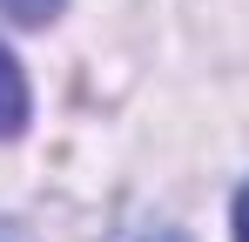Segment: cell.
I'll return each instance as SVG.
<instances>
[{"label":"cell","instance_id":"cell-4","mask_svg":"<svg viewBox=\"0 0 249 242\" xmlns=\"http://www.w3.org/2000/svg\"><path fill=\"white\" fill-rule=\"evenodd\" d=\"M128 242H182L175 229H142V236H128Z\"/></svg>","mask_w":249,"mask_h":242},{"label":"cell","instance_id":"cell-1","mask_svg":"<svg viewBox=\"0 0 249 242\" xmlns=\"http://www.w3.org/2000/svg\"><path fill=\"white\" fill-rule=\"evenodd\" d=\"M20 121H27V81H20V68H14V54L0 47V141L20 135Z\"/></svg>","mask_w":249,"mask_h":242},{"label":"cell","instance_id":"cell-2","mask_svg":"<svg viewBox=\"0 0 249 242\" xmlns=\"http://www.w3.org/2000/svg\"><path fill=\"white\" fill-rule=\"evenodd\" d=\"M0 14H7V20H20V27H41V20L61 14V0H0Z\"/></svg>","mask_w":249,"mask_h":242},{"label":"cell","instance_id":"cell-3","mask_svg":"<svg viewBox=\"0 0 249 242\" xmlns=\"http://www.w3.org/2000/svg\"><path fill=\"white\" fill-rule=\"evenodd\" d=\"M236 242H249V189L236 195Z\"/></svg>","mask_w":249,"mask_h":242}]
</instances>
